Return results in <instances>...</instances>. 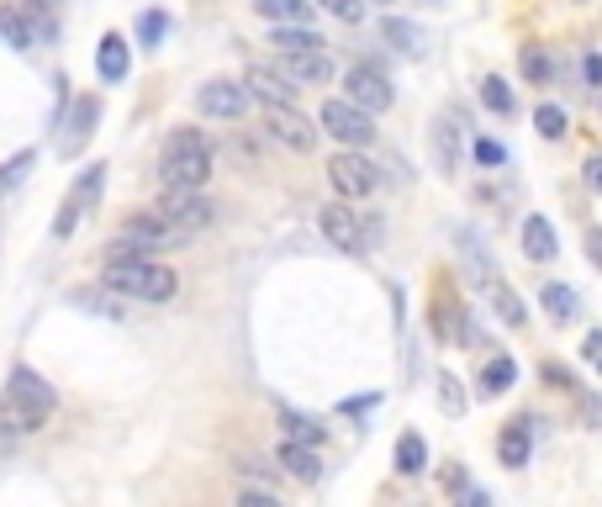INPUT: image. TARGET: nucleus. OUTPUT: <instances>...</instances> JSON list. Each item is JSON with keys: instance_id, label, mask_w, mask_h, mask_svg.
<instances>
[{"instance_id": "nucleus-17", "label": "nucleus", "mask_w": 602, "mask_h": 507, "mask_svg": "<svg viewBox=\"0 0 602 507\" xmlns=\"http://www.w3.org/2000/svg\"><path fill=\"white\" fill-rule=\"evenodd\" d=\"M127 69H133V48H127V37L122 32H106L101 48H96V74H101L106 85H117V80H127Z\"/></svg>"}, {"instance_id": "nucleus-4", "label": "nucleus", "mask_w": 602, "mask_h": 507, "mask_svg": "<svg viewBox=\"0 0 602 507\" xmlns=\"http://www.w3.org/2000/svg\"><path fill=\"white\" fill-rule=\"evenodd\" d=\"M185 238H191V233H185L180 222H169L159 206H154V212H133V217L117 228V243H127L133 254H159V249H175V243H185Z\"/></svg>"}, {"instance_id": "nucleus-39", "label": "nucleus", "mask_w": 602, "mask_h": 507, "mask_svg": "<svg viewBox=\"0 0 602 507\" xmlns=\"http://www.w3.org/2000/svg\"><path fill=\"white\" fill-rule=\"evenodd\" d=\"M581 418H587V428H602V397H592V391H581Z\"/></svg>"}, {"instance_id": "nucleus-46", "label": "nucleus", "mask_w": 602, "mask_h": 507, "mask_svg": "<svg viewBox=\"0 0 602 507\" xmlns=\"http://www.w3.org/2000/svg\"><path fill=\"white\" fill-rule=\"evenodd\" d=\"M370 6H386V0H370Z\"/></svg>"}, {"instance_id": "nucleus-21", "label": "nucleus", "mask_w": 602, "mask_h": 507, "mask_svg": "<svg viewBox=\"0 0 602 507\" xmlns=\"http://www.w3.org/2000/svg\"><path fill=\"white\" fill-rule=\"evenodd\" d=\"M391 465H397V476H423V471H428V444H423V434H412V428H407V434L397 439V460H391Z\"/></svg>"}, {"instance_id": "nucleus-33", "label": "nucleus", "mask_w": 602, "mask_h": 507, "mask_svg": "<svg viewBox=\"0 0 602 507\" xmlns=\"http://www.w3.org/2000/svg\"><path fill=\"white\" fill-rule=\"evenodd\" d=\"M317 6H323L328 16H338L344 27H360L365 22V0H317Z\"/></svg>"}, {"instance_id": "nucleus-30", "label": "nucleus", "mask_w": 602, "mask_h": 507, "mask_svg": "<svg viewBox=\"0 0 602 507\" xmlns=\"http://www.w3.org/2000/svg\"><path fill=\"white\" fill-rule=\"evenodd\" d=\"M270 22H307V0H254Z\"/></svg>"}, {"instance_id": "nucleus-27", "label": "nucleus", "mask_w": 602, "mask_h": 507, "mask_svg": "<svg viewBox=\"0 0 602 507\" xmlns=\"http://www.w3.org/2000/svg\"><path fill=\"white\" fill-rule=\"evenodd\" d=\"M481 101H486V111H497V117H513V85L502 80V74H486L481 80Z\"/></svg>"}, {"instance_id": "nucleus-40", "label": "nucleus", "mask_w": 602, "mask_h": 507, "mask_svg": "<svg viewBox=\"0 0 602 507\" xmlns=\"http://www.w3.org/2000/svg\"><path fill=\"white\" fill-rule=\"evenodd\" d=\"M444 492H470V486H465V471H460V460H449V465H444Z\"/></svg>"}, {"instance_id": "nucleus-3", "label": "nucleus", "mask_w": 602, "mask_h": 507, "mask_svg": "<svg viewBox=\"0 0 602 507\" xmlns=\"http://www.w3.org/2000/svg\"><path fill=\"white\" fill-rule=\"evenodd\" d=\"M159 180L164 185H206L212 180V138L201 127H180L164 138L159 154Z\"/></svg>"}, {"instance_id": "nucleus-1", "label": "nucleus", "mask_w": 602, "mask_h": 507, "mask_svg": "<svg viewBox=\"0 0 602 507\" xmlns=\"http://www.w3.org/2000/svg\"><path fill=\"white\" fill-rule=\"evenodd\" d=\"M53 407H59L53 386H48L37 370L16 365L6 397H0V428H6V434H37V428L53 418Z\"/></svg>"}, {"instance_id": "nucleus-36", "label": "nucleus", "mask_w": 602, "mask_h": 507, "mask_svg": "<svg viewBox=\"0 0 602 507\" xmlns=\"http://www.w3.org/2000/svg\"><path fill=\"white\" fill-rule=\"evenodd\" d=\"M74 307H85V312H101V317H111V323H117V317H122V307H117V302H106V291H74Z\"/></svg>"}, {"instance_id": "nucleus-18", "label": "nucleus", "mask_w": 602, "mask_h": 507, "mask_svg": "<svg viewBox=\"0 0 602 507\" xmlns=\"http://www.w3.org/2000/svg\"><path fill=\"white\" fill-rule=\"evenodd\" d=\"M529 455H534V428H529V418H513L497 439V460L507 471H518V465H529Z\"/></svg>"}, {"instance_id": "nucleus-32", "label": "nucleus", "mask_w": 602, "mask_h": 507, "mask_svg": "<svg viewBox=\"0 0 602 507\" xmlns=\"http://www.w3.org/2000/svg\"><path fill=\"white\" fill-rule=\"evenodd\" d=\"M164 32H169V16H164V11H143V16H138V37H143V48H159V43H164Z\"/></svg>"}, {"instance_id": "nucleus-15", "label": "nucleus", "mask_w": 602, "mask_h": 507, "mask_svg": "<svg viewBox=\"0 0 602 507\" xmlns=\"http://www.w3.org/2000/svg\"><path fill=\"white\" fill-rule=\"evenodd\" d=\"M96 122H101V101L96 96H80L74 101V111H69V127H64V138H59V148L74 159L80 148L90 143V133H96Z\"/></svg>"}, {"instance_id": "nucleus-31", "label": "nucleus", "mask_w": 602, "mask_h": 507, "mask_svg": "<svg viewBox=\"0 0 602 507\" xmlns=\"http://www.w3.org/2000/svg\"><path fill=\"white\" fill-rule=\"evenodd\" d=\"M534 127H539V138L555 143V138H566L571 122H566V111H560V106H539V111H534Z\"/></svg>"}, {"instance_id": "nucleus-24", "label": "nucleus", "mask_w": 602, "mask_h": 507, "mask_svg": "<svg viewBox=\"0 0 602 507\" xmlns=\"http://www.w3.org/2000/svg\"><path fill=\"white\" fill-rule=\"evenodd\" d=\"M280 434H286L291 444H312V449H323L328 428H323V423H312V418H301V412H280Z\"/></svg>"}, {"instance_id": "nucleus-5", "label": "nucleus", "mask_w": 602, "mask_h": 507, "mask_svg": "<svg viewBox=\"0 0 602 507\" xmlns=\"http://www.w3.org/2000/svg\"><path fill=\"white\" fill-rule=\"evenodd\" d=\"M159 212L169 222H180L185 233H201V228L217 222V206H212V196H206V185H164Z\"/></svg>"}, {"instance_id": "nucleus-44", "label": "nucleus", "mask_w": 602, "mask_h": 507, "mask_svg": "<svg viewBox=\"0 0 602 507\" xmlns=\"http://www.w3.org/2000/svg\"><path fill=\"white\" fill-rule=\"evenodd\" d=\"M587 185L602 196V154H597V159H587Z\"/></svg>"}, {"instance_id": "nucleus-16", "label": "nucleus", "mask_w": 602, "mask_h": 507, "mask_svg": "<svg viewBox=\"0 0 602 507\" xmlns=\"http://www.w3.org/2000/svg\"><path fill=\"white\" fill-rule=\"evenodd\" d=\"M275 465L286 476H296V481H323V460H317V449L312 444H291V439H280V449H275Z\"/></svg>"}, {"instance_id": "nucleus-13", "label": "nucleus", "mask_w": 602, "mask_h": 507, "mask_svg": "<svg viewBox=\"0 0 602 507\" xmlns=\"http://www.w3.org/2000/svg\"><path fill=\"white\" fill-rule=\"evenodd\" d=\"M243 85H249L265 106H286L296 96V80L286 69H270V64H249V69H243Z\"/></svg>"}, {"instance_id": "nucleus-29", "label": "nucleus", "mask_w": 602, "mask_h": 507, "mask_svg": "<svg viewBox=\"0 0 602 507\" xmlns=\"http://www.w3.org/2000/svg\"><path fill=\"white\" fill-rule=\"evenodd\" d=\"M518 64H523V74H529L534 85H550V80H555V64H550V53H544V48H534V43L518 53Z\"/></svg>"}, {"instance_id": "nucleus-28", "label": "nucleus", "mask_w": 602, "mask_h": 507, "mask_svg": "<svg viewBox=\"0 0 602 507\" xmlns=\"http://www.w3.org/2000/svg\"><path fill=\"white\" fill-rule=\"evenodd\" d=\"M539 302H544V312H550V323H571L576 317V291L571 286H544Z\"/></svg>"}, {"instance_id": "nucleus-38", "label": "nucleus", "mask_w": 602, "mask_h": 507, "mask_svg": "<svg viewBox=\"0 0 602 507\" xmlns=\"http://www.w3.org/2000/svg\"><path fill=\"white\" fill-rule=\"evenodd\" d=\"M581 360H587L592 370H602V328H592L587 338H581Z\"/></svg>"}, {"instance_id": "nucleus-34", "label": "nucleus", "mask_w": 602, "mask_h": 507, "mask_svg": "<svg viewBox=\"0 0 602 507\" xmlns=\"http://www.w3.org/2000/svg\"><path fill=\"white\" fill-rule=\"evenodd\" d=\"M381 32H386L397 48H407V53H418V43H423V37H418V27H412V22H397V16H386V22H381Z\"/></svg>"}, {"instance_id": "nucleus-35", "label": "nucleus", "mask_w": 602, "mask_h": 507, "mask_svg": "<svg viewBox=\"0 0 602 507\" xmlns=\"http://www.w3.org/2000/svg\"><path fill=\"white\" fill-rule=\"evenodd\" d=\"M439 407L449 412V418H460V412H465V386L455 381V375H439Z\"/></svg>"}, {"instance_id": "nucleus-12", "label": "nucleus", "mask_w": 602, "mask_h": 507, "mask_svg": "<svg viewBox=\"0 0 602 507\" xmlns=\"http://www.w3.org/2000/svg\"><path fill=\"white\" fill-rule=\"evenodd\" d=\"M344 90H349L354 106L375 111V117H381V111L391 106V80H386V69H375V64H354L349 80H344Z\"/></svg>"}, {"instance_id": "nucleus-14", "label": "nucleus", "mask_w": 602, "mask_h": 507, "mask_svg": "<svg viewBox=\"0 0 602 507\" xmlns=\"http://www.w3.org/2000/svg\"><path fill=\"white\" fill-rule=\"evenodd\" d=\"M280 59H286V74L296 85H328L338 69L328 48H301V53H280Z\"/></svg>"}, {"instance_id": "nucleus-10", "label": "nucleus", "mask_w": 602, "mask_h": 507, "mask_svg": "<svg viewBox=\"0 0 602 507\" xmlns=\"http://www.w3.org/2000/svg\"><path fill=\"white\" fill-rule=\"evenodd\" d=\"M249 96H254V90L243 80H206L196 90V111H201V117H217V122H233V117L249 111Z\"/></svg>"}, {"instance_id": "nucleus-23", "label": "nucleus", "mask_w": 602, "mask_h": 507, "mask_svg": "<svg viewBox=\"0 0 602 507\" xmlns=\"http://www.w3.org/2000/svg\"><path fill=\"white\" fill-rule=\"evenodd\" d=\"M486 296H492V307H497V317H502L507 328H523V323H529V312H523V302L513 296L507 280H486Z\"/></svg>"}, {"instance_id": "nucleus-42", "label": "nucleus", "mask_w": 602, "mask_h": 507, "mask_svg": "<svg viewBox=\"0 0 602 507\" xmlns=\"http://www.w3.org/2000/svg\"><path fill=\"white\" fill-rule=\"evenodd\" d=\"M587 259L602 270V228H587Z\"/></svg>"}, {"instance_id": "nucleus-20", "label": "nucleus", "mask_w": 602, "mask_h": 507, "mask_svg": "<svg viewBox=\"0 0 602 507\" xmlns=\"http://www.w3.org/2000/svg\"><path fill=\"white\" fill-rule=\"evenodd\" d=\"M0 37H6L16 53H27V48L37 43V27H32L27 6H0Z\"/></svg>"}, {"instance_id": "nucleus-25", "label": "nucleus", "mask_w": 602, "mask_h": 507, "mask_svg": "<svg viewBox=\"0 0 602 507\" xmlns=\"http://www.w3.org/2000/svg\"><path fill=\"white\" fill-rule=\"evenodd\" d=\"M513 381H518V365L507 360V354H497V360H486V370H481V397H502Z\"/></svg>"}, {"instance_id": "nucleus-37", "label": "nucleus", "mask_w": 602, "mask_h": 507, "mask_svg": "<svg viewBox=\"0 0 602 507\" xmlns=\"http://www.w3.org/2000/svg\"><path fill=\"white\" fill-rule=\"evenodd\" d=\"M476 159H481L486 169H497V164H507V148H502L497 138H481V143H476Z\"/></svg>"}, {"instance_id": "nucleus-41", "label": "nucleus", "mask_w": 602, "mask_h": 507, "mask_svg": "<svg viewBox=\"0 0 602 507\" xmlns=\"http://www.w3.org/2000/svg\"><path fill=\"white\" fill-rule=\"evenodd\" d=\"M544 375H550V386H560V391H576V375H571L566 365H544Z\"/></svg>"}, {"instance_id": "nucleus-9", "label": "nucleus", "mask_w": 602, "mask_h": 507, "mask_svg": "<svg viewBox=\"0 0 602 507\" xmlns=\"http://www.w3.org/2000/svg\"><path fill=\"white\" fill-rule=\"evenodd\" d=\"M101 185H106V164H85V169H80V180H74V191L64 196V212L53 217V233H59V238H69V233H74V222L96 212Z\"/></svg>"}, {"instance_id": "nucleus-8", "label": "nucleus", "mask_w": 602, "mask_h": 507, "mask_svg": "<svg viewBox=\"0 0 602 507\" xmlns=\"http://www.w3.org/2000/svg\"><path fill=\"white\" fill-rule=\"evenodd\" d=\"M328 185L349 201H365V196L381 191V169L365 154H338V159H328Z\"/></svg>"}, {"instance_id": "nucleus-19", "label": "nucleus", "mask_w": 602, "mask_h": 507, "mask_svg": "<svg viewBox=\"0 0 602 507\" xmlns=\"http://www.w3.org/2000/svg\"><path fill=\"white\" fill-rule=\"evenodd\" d=\"M523 254L534 259V265H550V259L560 254V238L544 217H523Z\"/></svg>"}, {"instance_id": "nucleus-2", "label": "nucleus", "mask_w": 602, "mask_h": 507, "mask_svg": "<svg viewBox=\"0 0 602 507\" xmlns=\"http://www.w3.org/2000/svg\"><path fill=\"white\" fill-rule=\"evenodd\" d=\"M106 286L117 296H133V302H169L180 291V275L159 265V259H106Z\"/></svg>"}, {"instance_id": "nucleus-45", "label": "nucleus", "mask_w": 602, "mask_h": 507, "mask_svg": "<svg viewBox=\"0 0 602 507\" xmlns=\"http://www.w3.org/2000/svg\"><path fill=\"white\" fill-rule=\"evenodd\" d=\"M238 502H243V507H265V502H275V497H270V492H243Z\"/></svg>"}, {"instance_id": "nucleus-7", "label": "nucleus", "mask_w": 602, "mask_h": 507, "mask_svg": "<svg viewBox=\"0 0 602 507\" xmlns=\"http://www.w3.org/2000/svg\"><path fill=\"white\" fill-rule=\"evenodd\" d=\"M317 228H323V238L333 243L338 254H365V243H370L360 212H349V196L328 201V206H323V217H317Z\"/></svg>"}, {"instance_id": "nucleus-11", "label": "nucleus", "mask_w": 602, "mask_h": 507, "mask_svg": "<svg viewBox=\"0 0 602 507\" xmlns=\"http://www.w3.org/2000/svg\"><path fill=\"white\" fill-rule=\"evenodd\" d=\"M265 127H270L275 143L291 148V154H312V148H317V127L301 117L291 101H286V106H270V111H265Z\"/></svg>"}, {"instance_id": "nucleus-22", "label": "nucleus", "mask_w": 602, "mask_h": 507, "mask_svg": "<svg viewBox=\"0 0 602 507\" xmlns=\"http://www.w3.org/2000/svg\"><path fill=\"white\" fill-rule=\"evenodd\" d=\"M434 159H439V169H455V159H460V117H444L434 122Z\"/></svg>"}, {"instance_id": "nucleus-43", "label": "nucleus", "mask_w": 602, "mask_h": 507, "mask_svg": "<svg viewBox=\"0 0 602 507\" xmlns=\"http://www.w3.org/2000/svg\"><path fill=\"white\" fill-rule=\"evenodd\" d=\"M581 69H587V85L602 90V59H597V53H587V64H581Z\"/></svg>"}, {"instance_id": "nucleus-26", "label": "nucleus", "mask_w": 602, "mask_h": 507, "mask_svg": "<svg viewBox=\"0 0 602 507\" xmlns=\"http://www.w3.org/2000/svg\"><path fill=\"white\" fill-rule=\"evenodd\" d=\"M270 43H275L280 53H301V48H323V37H317L312 27H286V22H275Z\"/></svg>"}, {"instance_id": "nucleus-6", "label": "nucleus", "mask_w": 602, "mask_h": 507, "mask_svg": "<svg viewBox=\"0 0 602 507\" xmlns=\"http://www.w3.org/2000/svg\"><path fill=\"white\" fill-rule=\"evenodd\" d=\"M370 117H375V111L354 106V101L344 96V101H323V117H317V122H323V127H328V138H338V143H349V148H370V143H375Z\"/></svg>"}]
</instances>
